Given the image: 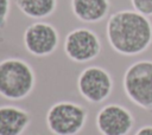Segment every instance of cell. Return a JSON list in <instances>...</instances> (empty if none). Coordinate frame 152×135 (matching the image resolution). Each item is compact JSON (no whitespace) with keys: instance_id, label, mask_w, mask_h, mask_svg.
I'll return each instance as SVG.
<instances>
[{"instance_id":"cell-1","label":"cell","mask_w":152,"mask_h":135,"mask_svg":"<svg viewBox=\"0 0 152 135\" xmlns=\"http://www.w3.org/2000/svg\"><path fill=\"white\" fill-rule=\"evenodd\" d=\"M109 46L119 54L137 56L152 44V22L135 9H121L109 15L106 24Z\"/></svg>"},{"instance_id":"cell-2","label":"cell","mask_w":152,"mask_h":135,"mask_svg":"<svg viewBox=\"0 0 152 135\" xmlns=\"http://www.w3.org/2000/svg\"><path fill=\"white\" fill-rule=\"evenodd\" d=\"M36 85V72L32 65L17 57L0 60V96L8 101L27 98Z\"/></svg>"},{"instance_id":"cell-3","label":"cell","mask_w":152,"mask_h":135,"mask_svg":"<svg viewBox=\"0 0 152 135\" xmlns=\"http://www.w3.org/2000/svg\"><path fill=\"white\" fill-rule=\"evenodd\" d=\"M88 120V110L72 101H58L46 111L45 122L53 135H77Z\"/></svg>"},{"instance_id":"cell-4","label":"cell","mask_w":152,"mask_h":135,"mask_svg":"<svg viewBox=\"0 0 152 135\" xmlns=\"http://www.w3.org/2000/svg\"><path fill=\"white\" fill-rule=\"evenodd\" d=\"M122 86L132 103L152 112V60L132 63L124 73Z\"/></svg>"},{"instance_id":"cell-5","label":"cell","mask_w":152,"mask_h":135,"mask_svg":"<svg viewBox=\"0 0 152 135\" xmlns=\"http://www.w3.org/2000/svg\"><path fill=\"white\" fill-rule=\"evenodd\" d=\"M76 85L80 95L87 102L100 104L110 96L114 82L104 68L90 65L80 72Z\"/></svg>"},{"instance_id":"cell-6","label":"cell","mask_w":152,"mask_h":135,"mask_svg":"<svg viewBox=\"0 0 152 135\" xmlns=\"http://www.w3.org/2000/svg\"><path fill=\"white\" fill-rule=\"evenodd\" d=\"M64 53L75 63H88L101 53V40L97 33L88 27L71 30L64 39Z\"/></svg>"},{"instance_id":"cell-7","label":"cell","mask_w":152,"mask_h":135,"mask_svg":"<svg viewBox=\"0 0 152 135\" xmlns=\"http://www.w3.org/2000/svg\"><path fill=\"white\" fill-rule=\"evenodd\" d=\"M23 41L30 54L34 57H48L57 50L59 33L52 24L38 20L25 28Z\"/></svg>"},{"instance_id":"cell-8","label":"cell","mask_w":152,"mask_h":135,"mask_svg":"<svg viewBox=\"0 0 152 135\" xmlns=\"http://www.w3.org/2000/svg\"><path fill=\"white\" fill-rule=\"evenodd\" d=\"M134 122L131 110L118 103L103 105L95 118L96 128L101 135H128Z\"/></svg>"},{"instance_id":"cell-9","label":"cell","mask_w":152,"mask_h":135,"mask_svg":"<svg viewBox=\"0 0 152 135\" xmlns=\"http://www.w3.org/2000/svg\"><path fill=\"white\" fill-rule=\"evenodd\" d=\"M32 116L24 108L13 104L0 105V135H23Z\"/></svg>"},{"instance_id":"cell-10","label":"cell","mask_w":152,"mask_h":135,"mask_svg":"<svg viewBox=\"0 0 152 135\" xmlns=\"http://www.w3.org/2000/svg\"><path fill=\"white\" fill-rule=\"evenodd\" d=\"M72 14L82 22L96 24L102 21L109 13V0H71Z\"/></svg>"},{"instance_id":"cell-11","label":"cell","mask_w":152,"mask_h":135,"mask_svg":"<svg viewBox=\"0 0 152 135\" xmlns=\"http://www.w3.org/2000/svg\"><path fill=\"white\" fill-rule=\"evenodd\" d=\"M15 5L27 18L42 20L55 13L57 0H15Z\"/></svg>"},{"instance_id":"cell-12","label":"cell","mask_w":152,"mask_h":135,"mask_svg":"<svg viewBox=\"0 0 152 135\" xmlns=\"http://www.w3.org/2000/svg\"><path fill=\"white\" fill-rule=\"evenodd\" d=\"M131 5L137 12L152 17V0H131Z\"/></svg>"},{"instance_id":"cell-13","label":"cell","mask_w":152,"mask_h":135,"mask_svg":"<svg viewBox=\"0 0 152 135\" xmlns=\"http://www.w3.org/2000/svg\"><path fill=\"white\" fill-rule=\"evenodd\" d=\"M11 12V0H0V30L7 25Z\"/></svg>"},{"instance_id":"cell-14","label":"cell","mask_w":152,"mask_h":135,"mask_svg":"<svg viewBox=\"0 0 152 135\" xmlns=\"http://www.w3.org/2000/svg\"><path fill=\"white\" fill-rule=\"evenodd\" d=\"M134 135H152V124H145L142 127H140Z\"/></svg>"}]
</instances>
